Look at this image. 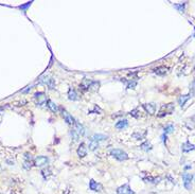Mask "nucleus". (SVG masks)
Instances as JSON below:
<instances>
[{"label": "nucleus", "mask_w": 195, "mask_h": 194, "mask_svg": "<svg viewBox=\"0 0 195 194\" xmlns=\"http://www.w3.org/2000/svg\"><path fill=\"white\" fill-rule=\"evenodd\" d=\"M70 135H71L72 139L74 141H78L81 137H83L85 135V128H84V126L81 123L75 122V124L73 125V128L70 132Z\"/></svg>", "instance_id": "f257e3e1"}, {"label": "nucleus", "mask_w": 195, "mask_h": 194, "mask_svg": "<svg viewBox=\"0 0 195 194\" xmlns=\"http://www.w3.org/2000/svg\"><path fill=\"white\" fill-rule=\"evenodd\" d=\"M110 155L119 161H124L128 159L127 153L124 152L123 150H121V148H112V151H110Z\"/></svg>", "instance_id": "f03ea898"}, {"label": "nucleus", "mask_w": 195, "mask_h": 194, "mask_svg": "<svg viewBox=\"0 0 195 194\" xmlns=\"http://www.w3.org/2000/svg\"><path fill=\"white\" fill-rule=\"evenodd\" d=\"M175 110V106H174V104H172V103H170V104H164L161 106L160 110H159V113H158V117H164V116H167V115H171L173 114V111Z\"/></svg>", "instance_id": "7ed1b4c3"}, {"label": "nucleus", "mask_w": 195, "mask_h": 194, "mask_svg": "<svg viewBox=\"0 0 195 194\" xmlns=\"http://www.w3.org/2000/svg\"><path fill=\"white\" fill-rule=\"evenodd\" d=\"M183 186L187 190H191L192 188V179L193 175L190 173H183Z\"/></svg>", "instance_id": "20e7f679"}, {"label": "nucleus", "mask_w": 195, "mask_h": 194, "mask_svg": "<svg viewBox=\"0 0 195 194\" xmlns=\"http://www.w3.org/2000/svg\"><path fill=\"white\" fill-rule=\"evenodd\" d=\"M89 189L91 191L94 192H101L103 190V186L101 184H99L98 182H96L94 179H90L89 182Z\"/></svg>", "instance_id": "39448f33"}, {"label": "nucleus", "mask_w": 195, "mask_h": 194, "mask_svg": "<svg viewBox=\"0 0 195 194\" xmlns=\"http://www.w3.org/2000/svg\"><path fill=\"white\" fill-rule=\"evenodd\" d=\"M62 116H63V118H64V120H65L68 124H70V125H74L75 122H76V121L74 120V118L72 117L68 111H66L65 109H62Z\"/></svg>", "instance_id": "423d86ee"}, {"label": "nucleus", "mask_w": 195, "mask_h": 194, "mask_svg": "<svg viewBox=\"0 0 195 194\" xmlns=\"http://www.w3.org/2000/svg\"><path fill=\"white\" fill-rule=\"evenodd\" d=\"M117 194H134V191H132L128 184H125L117 189Z\"/></svg>", "instance_id": "0eeeda50"}, {"label": "nucleus", "mask_w": 195, "mask_h": 194, "mask_svg": "<svg viewBox=\"0 0 195 194\" xmlns=\"http://www.w3.org/2000/svg\"><path fill=\"white\" fill-rule=\"evenodd\" d=\"M48 162H49V159H48V157H46V156H38V157L35 158V160H34V164L36 166H47Z\"/></svg>", "instance_id": "6e6552de"}, {"label": "nucleus", "mask_w": 195, "mask_h": 194, "mask_svg": "<svg viewBox=\"0 0 195 194\" xmlns=\"http://www.w3.org/2000/svg\"><path fill=\"white\" fill-rule=\"evenodd\" d=\"M40 82H41V83H43V84H46V85L49 87L50 89H53V88H54V85H55V81L53 80L52 77H46V75L40 79Z\"/></svg>", "instance_id": "1a4fd4ad"}, {"label": "nucleus", "mask_w": 195, "mask_h": 194, "mask_svg": "<svg viewBox=\"0 0 195 194\" xmlns=\"http://www.w3.org/2000/svg\"><path fill=\"white\" fill-rule=\"evenodd\" d=\"M142 107L145 109L146 113H149L150 115H154L156 111V105L154 103H146V104H143Z\"/></svg>", "instance_id": "9d476101"}, {"label": "nucleus", "mask_w": 195, "mask_h": 194, "mask_svg": "<svg viewBox=\"0 0 195 194\" xmlns=\"http://www.w3.org/2000/svg\"><path fill=\"white\" fill-rule=\"evenodd\" d=\"M35 99H36V101H37V103L39 105H43L45 102L47 103V99H46V96H45V93H36L34 95Z\"/></svg>", "instance_id": "9b49d317"}, {"label": "nucleus", "mask_w": 195, "mask_h": 194, "mask_svg": "<svg viewBox=\"0 0 195 194\" xmlns=\"http://www.w3.org/2000/svg\"><path fill=\"white\" fill-rule=\"evenodd\" d=\"M78 155L81 158L85 157L87 155V148H86V145H85V143H81L80 144V146H79L78 148Z\"/></svg>", "instance_id": "f8f14e48"}, {"label": "nucleus", "mask_w": 195, "mask_h": 194, "mask_svg": "<svg viewBox=\"0 0 195 194\" xmlns=\"http://www.w3.org/2000/svg\"><path fill=\"white\" fill-rule=\"evenodd\" d=\"M167 70L169 68L165 67V66H160V67H157L156 69H154V72L158 75H164V74L167 73Z\"/></svg>", "instance_id": "ddd939ff"}, {"label": "nucleus", "mask_w": 195, "mask_h": 194, "mask_svg": "<svg viewBox=\"0 0 195 194\" xmlns=\"http://www.w3.org/2000/svg\"><path fill=\"white\" fill-rule=\"evenodd\" d=\"M181 150H183V152H185V153H188V152L195 150V145L191 144V143L188 141V142H186V143H183V146H181Z\"/></svg>", "instance_id": "4468645a"}, {"label": "nucleus", "mask_w": 195, "mask_h": 194, "mask_svg": "<svg viewBox=\"0 0 195 194\" xmlns=\"http://www.w3.org/2000/svg\"><path fill=\"white\" fill-rule=\"evenodd\" d=\"M127 126H128V122H127V120H120L116 123V128H118V129L126 128Z\"/></svg>", "instance_id": "2eb2a0df"}, {"label": "nucleus", "mask_w": 195, "mask_h": 194, "mask_svg": "<svg viewBox=\"0 0 195 194\" xmlns=\"http://www.w3.org/2000/svg\"><path fill=\"white\" fill-rule=\"evenodd\" d=\"M191 97H192V95H191V93H189V95H186V96H181V97H180V98L178 99V103H179L180 106L183 107V105L186 104V102L188 101V100H189Z\"/></svg>", "instance_id": "dca6fc26"}, {"label": "nucleus", "mask_w": 195, "mask_h": 194, "mask_svg": "<svg viewBox=\"0 0 195 194\" xmlns=\"http://www.w3.org/2000/svg\"><path fill=\"white\" fill-rule=\"evenodd\" d=\"M47 106H48L50 110L53 111V113H56V111L59 110V108H57L56 104L53 101H51V100H48V101H47Z\"/></svg>", "instance_id": "f3484780"}, {"label": "nucleus", "mask_w": 195, "mask_h": 194, "mask_svg": "<svg viewBox=\"0 0 195 194\" xmlns=\"http://www.w3.org/2000/svg\"><path fill=\"white\" fill-rule=\"evenodd\" d=\"M99 144H100V142L96 141V140H93V139L90 138L89 140V150L90 151H96V148H99Z\"/></svg>", "instance_id": "a211bd4d"}, {"label": "nucleus", "mask_w": 195, "mask_h": 194, "mask_svg": "<svg viewBox=\"0 0 195 194\" xmlns=\"http://www.w3.org/2000/svg\"><path fill=\"white\" fill-rule=\"evenodd\" d=\"M68 98L69 100H71V101H75V100H78V95H76V91L74 89H72L70 88L68 91Z\"/></svg>", "instance_id": "6ab92c4d"}, {"label": "nucleus", "mask_w": 195, "mask_h": 194, "mask_svg": "<svg viewBox=\"0 0 195 194\" xmlns=\"http://www.w3.org/2000/svg\"><path fill=\"white\" fill-rule=\"evenodd\" d=\"M91 139H93V140H96V141L100 142V141H103V140L107 139V136L102 135V134H94V135L91 137Z\"/></svg>", "instance_id": "aec40b11"}, {"label": "nucleus", "mask_w": 195, "mask_h": 194, "mask_svg": "<svg viewBox=\"0 0 195 194\" xmlns=\"http://www.w3.org/2000/svg\"><path fill=\"white\" fill-rule=\"evenodd\" d=\"M99 87H100V83L99 82H91L89 85V87H88V90H90V91H96V90H99Z\"/></svg>", "instance_id": "412c9836"}, {"label": "nucleus", "mask_w": 195, "mask_h": 194, "mask_svg": "<svg viewBox=\"0 0 195 194\" xmlns=\"http://www.w3.org/2000/svg\"><path fill=\"white\" fill-rule=\"evenodd\" d=\"M145 135H146V132H145V130H144V132H143L142 134H140V132H137V133H134V134H133V137H134V138H136L137 140H140V139L144 138V137H145Z\"/></svg>", "instance_id": "4be33fe9"}, {"label": "nucleus", "mask_w": 195, "mask_h": 194, "mask_svg": "<svg viewBox=\"0 0 195 194\" xmlns=\"http://www.w3.org/2000/svg\"><path fill=\"white\" fill-rule=\"evenodd\" d=\"M141 148H142L143 151L145 152H149L152 150V144L151 143H149V142H144V143H142L141 144Z\"/></svg>", "instance_id": "5701e85b"}, {"label": "nucleus", "mask_w": 195, "mask_h": 194, "mask_svg": "<svg viewBox=\"0 0 195 194\" xmlns=\"http://www.w3.org/2000/svg\"><path fill=\"white\" fill-rule=\"evenodd\" d=\"M160 177H157V178H153V177H147V178H144V180H147L146 182H153V184H158L159 180H160Z\"/></svg>", "instance_id": "b1692460"}, {"label": "nucleus", "mask_w": 195, "mask_h": 194, "mask_svg": "<svg viewBox=\"0 0 195 194\" xmlns=\"http://www.w3.org/2000/svg\"><path fill=\"white\" fill-rule=\"evenodd\" d=\"M136 84H137L136 81H128V83H127V88H128V89H133V88H135Z\"/></svg>", "instance_id": "393cba45"}, {"label": "nucleus", "mask_w": 195, "mask_h": 194, "mask_svg": "<svg viewBox=\"0 0 195 194\" xmlns=\"http://www.w3.org/2000/svg\"><path fill=\"white\" fill-rule=\"evenodd\" d=\"M190 91H191V95L192 96H195V80L193 81L191 85H190Z\"/></svg>", "instance_id": "a878e982"}, {"label": "nucleus", "mask_w": 195, "mask_h": 194, "mask_svg": "<svg viewBox=\"0 0 195 194\" xmlns=\"http://www.w3.org/2000/svg\"><path fill=\"white\" fill-rule=\"evenodd\" d=\"M172 130H174V126H173V125H167V126L164 128V133H165V134H167V133H171Z\"/></svg>", "instance_id": "bb28decb"}, {"label": "nucleus", "mask_w": 195, "mask_h": 194, "mask_svg": "<svg viewBox=\"0 0 195 194\" xmlns=\"http://www.w3.org/2000/svg\"><path fill=\"white\" fill-rule=\"evenodd\" d=\"M50 172H51L50 170H43V172H41V173H43V177H46V176H49L50 174H51V173H50Z\"/></svg>", "instance_id": "cd10ccee"}, {"label": "nucleus", "mask_w": 195, "mask_h": 194, "mask_svg": "<svg viewBox=\"0 0 195 194\" xmlns=\"http://www.w3.org/2000/svg\"><path fill=\"white\" fill-rule=\"evenodd\" d=\"M31 6V2H28V3H27V4L20 6H19V8H20V9H21V10H25V9H27V8H28V6Z\"/></svg>", "instance_id": "c85d7f7f"}, {"label": "nucleus", "mask_w": 195, "mask_h": 194, "mask_svg": "<svg viewBox=\"0 0 195 194\" xmlns=\"http://www.w3.org/2000/svg\"><path fill=\"white\" fill-rule=\"evenodd\" d=\"M190 168H191V166H185V169H186V170L190 169Z\"/></svg>", "instance_id": "c756f323"}]
</instances>
